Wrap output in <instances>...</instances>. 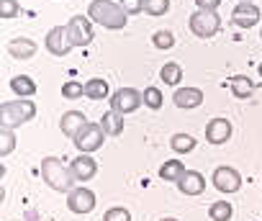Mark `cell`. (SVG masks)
Segmentation results:
<instances>
[{"label": "cell", "mask_w": 262, "mask_h": 221, "mask_svg": "<svg viewBox=\"0 0 262 221\" xmlns=\"http://www.w3.org/2000/svg\"><path fill=\"white\" fill-rule=\"evenodd\" d=\"M121 8L126 11V16H137L144 11V0H121Z\"/></svg>", "instance_id": "cell-33"}, {"label": "cell", "mask_w": 262, "mask_h": 221, "mask_svg": "<svg viewBox=\"0 0 262 221\" xmlns=\"http://www.w3.org/2000/svg\"><path fill=\"white\" fill-rule=\"evenodd\" d=\"M85 95H88L90 100H105V98H108V80H103V77L88 80V82H85Z\"/></svg>", "instance_id": "cell-22"}, {"label": "cell", "mask_w": 262, "mask_h": 221, "mask_svg": "<svg viewBox=\"0 0 262 221\" xmlns=\"http://www.w3.org/2000/svg\"><path fill=\"white\" fill-rule=\"evenodd\" d=\"M259 39H262V29H259Z\"/></svg>", "instance_id": "cell-38"}, {"label": "cell", "mask_w": 262, "mask_h": 221, "mask_svg": "<svg viewBox=\"0 0 262 221\" xmlns=\"http://www.w3.org/2000/svg\"><path fill=\"white\" fill-rule=\"evenodd\" d=\"M16 149V134L11 129H0V157H8Z\"/></svg>", "instance_id": "cell-28"}, {"label": "cell", "mask_w": 262, "mask_h": 221, "mask_svg": "<svg viewBox=\"0 0 262 221\" xmlns=\"http://www.w3.org/2000/svg\"><path fill=\"white\" fill-rule=\"evenodd\" d=\"M259 18H262V13L254 3H236L231 11V24L236 29H252L259 24Z\"/></svg>", "instance_id": "cell-10"}, {"label": "cell", "mask_w": 262, "mask_h": 221, "mask_svg": "<svg viewBox=\"0 0 262 221\" xmlns=\"http://www.w3.org/2000/svg\"><path fill=\"white\" fill-rule=\"evenodd\" d=\"M8 54L13 59H31L36 54V41L26 39V36H18V39H11L8 41Z\"/></svg>", "instance_id": "cell-17"}, {"label": "cell", "mask_w": 262, "mask_h": 221, "mask_svg": "<svg viewBox=\"0 0 262 221\" xmlns=\"http://www.w3.org/2000/svg\"><path fill=\"white\" fill-rule=\"evenodd\" d=\"M221 0H195V8L198 11H219Z\"/></svg>", "instance_id": "cell-34"}, {"label": "cell", "mask_w": 262, "mask_h": 221, "mask_svg": "<svg viewBox=\"0 0 262 221\" xmlns=\"http://www.w3.org/2000/svg\"><path fill=\"white\" fill-rule=\"evenodd\" d=\"M229 85H231L234 98H239V100H247V98L254 93V85H252V80H249L247 75H234V77L229 80Z\"/></svg>", "instance_id": "cell-21"}, {"label": "cell", "mask_w": 262, "mask_h": 221, "mask_svg": "<svg viewBox=\"0 0 262 221\" xmlns=\"http://www.w3.org/2000/svg\"><path fill=\"white\" fill-rule=\"evenodd\" d=\"M152 44H155V49H160V52L172 49V47H175V34H172L170 29H160V31H155Z\"/></svg>", "instance_id": "cell-26"}, {"label": "cell", "mask_w": 262, "mask_h": 221, "mask_svg": "<svg viewBox=\"0 0 262 221\" xmlns=\"http://www.w3.org/2000/svg\"><path fill=\"white\" fill-rule=\"evenodd\" d=\"M208 216H211V221H231L234 208H231L229 201H213L211 208H208Z\"/></svg>", "instance_id": "cell-25"}, {"label": "cell", "mask_w": 262, "mask_h": 221, "mask_svg": "<svg viewBox=\"0 0 262 221\" xmlns=\"http://www.w3.org/2000/svg\"><path fill=\"white\" fill-rule=\"evenodd\" d=\"M160 80H162L167 87L180 85V80H183V70H180V64H178V62H167V64H162V70H160Z\"/></svg>", "instance_id": "cell-23"}, {"label": "cell", "mask_w": 262, "mask_h": 221, "mask_svg": "<svg viewBox=\"0 0 262 221\" xmlns=\"http://www.w3.org/2000/svg\"><path fill=\"white\" fill-rule=\"evenodd\" d=\"M41 180L52 188V190H57V193H70V190H75V175H72V170L59 160V157H44L41 160Z\"/></svg>", "instance_id": "cell-2"}, {"label": "cell", "mask_w": 262, "mask_h": 221, "mask_svg": "<svg viewBox=\"0 0 262 221\" xmlns=\"http://www.w3.org/2000/svg\"><path fill=\"white\" fill-rule=\"evenodd\" d=\"M211 183H213V188H216V190H221V193H236V190L242 188V175H239L234 167L221 165V167H216V170H213Z\"/></svg>", "instance_id": "cell-8"}, {"label": "cell", "mask_w": 262, "mask_h": 221, "mask_svg": "<svg viewBox=\"0 0 262 221\" xmlns=\"http://www.w3.org/2000/svg\"><path fill=\"white\" fill-rule=\"evenodd\" d=\"M188 170H185V165L180 162V160H167V162H162V167H160V178L165 180V183H180V178L185 175Z\"/></svg>", "instance_id": "cell-20"}, {"label": "cell", "mask_w": 262, "mask_h": 221, "mask_svg": "<svg viewBox=\"0 0 262 221\" xmlns=\"http://www.w3.org/2000/svg\"><path fill=\"white\" fill-rule=\"evenodd\" d=\"M67 208H70L72 213H77V216L90 213V211L95 208V193H93L90 188H85V185L70 190V193H67Z\"/></svg>", "instance_id": "cell-9"}, {"label": "cell", "mask_w": 262, "mask_h": 221, "mask_svg": "<svg viewBox=\"0 0 262 221\" xmlns=\"http://www.w3.org/2000/svg\"><path fill=\"white\" fill-rule=\"evenodd\" d=\"M178 190L183 193V195H201L203 190H206V178L198 172V170H188L183 178H180V183H178Z\"/></svg>", "instance_id": "cell-15"}, {"label": "cell", "mask_w": 262, "mask_h": 221, "mask_svg": "<svg viewBox=\"0 0 262 221\" xmlns=\"http://www.w3.org/2000/svg\"><path fill=\"white\" fill-rule=\"evenodd\" d=\"M100 126H103L105 137H121L126 121H123V116L118 114V110H108V114H103V119H100Z\"/></svg>", "instance_id": "cell-19"}, {"label": "cell", "mask_w": 262, "mask_h": 221, "mask_svg": "<svg viewBox=\"0 0 262 221\" xmlns=\"http://www.w3.org/2000/svg\"><path fill=\"white\" fill-rule=\"evenodd\" d=\"M67 36H70V44L72 47H88L95 34H93V21L88 16H72L67 21Z\"/></svg>", "instance_id": "cell-7"}, {"label": "cell", "mask_w": 262, "mask_h": 221, "mask_svg": "<svg viewBox=\"0 0 262 221\" xmlns=\"http://www.w3.org/2000/svg\"><path fill=\"white\" fill-rule=\"evenodd\" d=\"M18 16V0H0V18H16Z\"/></svg>", "instance_id": "cell-32"}, {"label": "cell", "mask_w": 262, "mask_h": 221, "mask_svg": "<svg viewBox=\"0 0 262 221\" xmlns=\"http://www.w3.org/2000/svg\"><path fill=\"white\" fill-rule=\"evenodd\" d=\"M172 103L178 108H198L203 103V90H198V87H178L172 93Z\"/></svg>", "instance_id": "cell-16"}, {"label": "cell", "mask_w": 262, "mask_h": 221, "mask_svg": "<svg viewBox=\"0 0 262 221\" xmlns=\"http://www.w3.org/2000/svg\"><path fill=\"white\" fill-rule=\"evenodd\" d=\"M8 87H11L18 98H34V95H36V82H34V77H29V75H16V77H11Z\"/></svg>", "instance_id": "cell-18"}, {"label": "cell", "mask_w": 262, "mask_h": 221, "mask_svg": "<svg viewBox=\"0 0 262 221\" xmlns=\"http://www.w3.org/2000/svg\"><path fill=\"white\" fill-rule=\"evenodd\" d=\"M36 116V103L31 98H21V100H8L0 105V129H18L29 121H34Z\"/></svg>", "instance_id": "cell-3"}, {"label": "cell", "mask_w": 262, "mask_h": 221, "mask_svg": "<svg viewBox=\"0 0 262 221\" xmlns=\"http://www.w3.org/2000/svg\"><path fill=\"white\" fill-rule=\"evenodd\" d=\"M167 11H170V0H144L147 16H165Z\"/></svg>", "instance_id": "cell-30"}, {"label": "cell", "mask_w": 262, "mask_h": 221, "mask_svg": "<svg viewBox=\"0 0 262 221\" xmlns=\"http://www.w3.org/2000/svg\"><path fill=\"white\" fill-rule=\"evenodd\" d=\"M72 142H75V147L80 149V154H93V152H98V149L103 147L105 131H103L100 124H90V121H88V126H85Z\"/></svg>", "instance_id": "cell-6"}, {"label": "cell", "mask_w": 262, "mask_h": 221, "mask_svg": "<svg viewBox=\"0 0 262 221\" xmlns=\"http://www.w3.org/2000/svg\"><path fill=\"white\" fill-rule=\"evenodd\" d=\"M188 26L198 39H211L221 29V16L216 11H195V13H190Z\"/></svg>", "instance_id": "cell-4"}, {"label": "cell", "mask_w": 262, "mask_h": 221, "mask_svg": "<svg viewBox=\"0 0 262 221\" xmlns=\"http://www.w3.org/2000/svg\"><path fill=\"white\" fill-rule=\"evenodd\" d=\"M139 105H144V95L137 87H118L111 95V110H118L121 116H128L139 110Z\"/></svg>", "instance_id": "cell-5"}, {"label": "cell", "mask_w": 262, "mask_h": 221, "mask_svg": "<svg viewBox=\"0 0 262 221\" xmlns=\"http://www.w3.org/2000/svg\"><path fill=\"white\" fill-rule=\"evenodd\" d=\"M160 221H178V218H170V216H165V218H160Z\"/></svg>", "instance_id": "cell-35"}, {"label": "cell", "mask_w": 262, "mask_h": 221, "mask_svg": "<svg viewBox=\"0 0 262 221\" xmlns=\"http://www.w3.org/2000/svg\"><path fill=\"white\" fill-rule=\"evenodd\" d=\"M103 221H131V213L123 206H113L103 213Z\"/></svg>", "instance_id": "cell-31"}, {"label": "cell", "mask_w": 262, "mask_h": 221, "mask_svg": "<svg viewBox=\"0 0 262 221\" xmlns=\"http://www.w3.org/2000/svg\"><path fill=\"white\" fill-rule=\"evenodd\" d=\"M88 18L108 31H121L128 24L126 11L121 8V3H113V0H93L88 6Z\"/></svg>", "instance_id": "cell-1"}, {"label": "cell", "mask_w": 262, "mask_h": 221, "mask_svg": "<svg viewBox=\"0 0 262 221\" xmlns=\"http://www.w3.org/2000/svg\"><path fill=\"white\" fill-rule=\"evenodd\" d=\"M195 137L193 134H172V139H170V147H172V152H178V154H188V152H193L195 149Z\"/></svg>", "instance_id": "cell-24"}, {"label": "cell", "mask_w": 262, "mask_h": 221, "mask_svg": "<svg viewBox=\"0 0 262 221\" xmlns=\"http://www.w3.org/2000/svg\"><path fill=\"white\" fill-rule=\"evenodd\" d=\"M62 95H64L67 100H77V98H82V95H85V82L67 80V82L62 85Z\"/></svg>", "instance_id": "cell-29"}, {"label": "cell", "mask_w": 262, "mask_h": 221, "mask_svg": "<svg viewBox=\"0 0 262 221\" xmlns=\"http://www.w3.org/2000/svg\"><path fill=\"white\" fill-rule=\"evenodd\" d=\"M70 170H72V175H75L77 183H88V180H93L98 175V162L90 154H77L70 162Z\"/></svg>", "instance_id": "cell-12"}, {"label": "cell", "mask_w": 262, "mask_h": 221, "mask_svg": "<svg viewBox=\"0 0 262 221\" xmlns=\"http://www.w3.org/2000/svg\"><path fill=\"white\" fill-rule=\"evenodd\" d=\"M257 72H259V77H262V62H259V67H257Z\"/></svg>", "instance_id": "cell-36"}, {"label": "cell", "mask_w": 262, "mask_h": 221, "mask_svg": "<svg viewBox=\"0 0 262 221\" xmlns=\"http://www.w3.org/2000/svg\"><path fill=\"white\" fill-rule=\"evenodd\" d=\"M239 3H254V0H239Z\"/></svg>", "instance_id": "cell-37"}, {"label": "cell", "mask_w": 262, "mask_h": 221, "mask_svg": "<svg viewBox=\"0 0 262 221\" xmlns=\"http://www.w3.org/2000/svg\"><path fill=\"white\" fill-rule=\"evenodd\" d=\"M47 52L49 54H54V57H64L70 49H72V44H70V36H67V26H54L49 34H47Z\"/></svg>", "instance_id": "cell-11"}, {"label": "cell", "mask_w": 262, "mask_h": 221, "mask_svg": "<svg viewBox=\"0 0 262 221\" xmlns=\"http://www.w3.org/2000/svg\"><path fill=\"white\" fill-rule=\"evenodd\" d=\"M85 126H88V119H85L82 110H67V114L59 119V131H62L67 139H75Z\"/></svg>", "instance_id": "cell-13"}, {"label": "cell", "mask_w": 262, "mask_h": 221, "mask_svg": "<svg viewBox=\"0 0 262 221\" xmlns=\"http://www.w3.org/2000/svg\"><path fill=\"white\" fill-rule=\"evenodd\" d=\"M231 121L229 119H211L206 124V139L211 144H226L231 139Z\"/></svg>", "instance_id": "cell-14"}, {"label": "cell", "mask_w": 262, "mask_h": 221, "mask_svg": "<svg viewBox=\"0 0 262 221\" xmlns=\"http://www.w3.org/2000/svg\"><path fill=\"white\" fill-rule=\"evenodd\" d=\"M142 95H144V105H147L149 110H160V108H162V103H165L162 90H160V87H155V85H149Z\"/></svg>", "instance_id": "cell-27"}]
</instances>
